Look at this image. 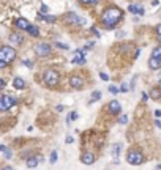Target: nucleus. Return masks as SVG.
I'll use <instances>...</instances> for the list:
<instances>
[{"label": "nucleus", "mask_w": 161, "mask_h": 170, "mask_svg": "<svg viewBox=\"0 0 161 170\" xmlns=\"http://www.w3.org/2000/svg\"><path fill=\"white\" fill-rule=\"evenodd\" d=\"M122 16H123V11H122L120 8H117V7H111V8H108L106 11L103 13L101 21H103V24L106 25L108 29H114V27L120 22Z\"/></svg>", "instance_id": "f257e3e1"}, {"label": "nucleus", "mask_w": 161, "mask_h": 170, "mask_svg": "<svg viewBox=\"0 0 161 170\" xmlns=\"http://www.w3.org/2000/svg\"><path fill=\"white\" fill-rule=\"evenodd\" d=\"M43 80L47 87H55L60 80V74L55 69H47L46 73L43 74Z\"/></svg>", "instance_id": "f03ea898"}, {"label": "nucleus", "mask_w": 161, "mask_h": 170, "mask_svg": "<svg viewBox=\"0 0 161 170\" xmlns=\"http://www.w3.org/2000/svg\"><path fill=\"white\" fill-rule=\"evenodd\" d=\"M16 58V51L10 46H2L0 49V62H5V63H10Z\"/></svg>", "instance_id": "7ed1b4c3"}, {"label": "nucleus", "mask_w": 161, "mask_h": 170, "mask_svg": "<svg viewBox=\"0 0 161 170\" xmlns=\"http://www.w3.org/2000/svg\"><path fill=\"white\" fill-rule=\"evenodd\" d=\"M126 161H128L131 166H139L144 162V156L139 150H130L128 155H126Z\"/></svg>", "instance_id": "20e7f679"}, {"label": "nucleus", "mask_w": 161, "mask_h": 170, "mask_svg": "<svg viewBox=\"0 0 161 170\" xmlns=\"http://www.w3.org/2000/svg\"><path fill=\"white\" fill-rule=\"evenodd\" d=\"M16 104V99L11 98L10 95H2V99H0V110H8Z\"/></svg>", "instance_id": "39448f33"}, {"label": "nucleus", "mask_w": 161, "mask_h": 170, "mask_svg": "<svg viewBox=\"0 0 161 170\" xmlns=\"http://www.w3.org/2000/svg\"><path fill=\"white\" fill-rule=\"evenodd\" d=\"M35 52H36V55H40V57H47L49 54H51V46H49L47 43H40V44L35 46Z\"/></svg>", "instance_id": "423d86ee"}, {"label": "nucleus", "mask_w": 161, "mask_h": 170, "mask_svg": "<svg viewBox=\"0 0 161 170\" xmlns=\"http://www.w3.org/2000/svg\"><path fill=\"white\" fill-rule=\"evenodd\" d=\"M70 85L73 87V88H76V90H81L82 87H84V79L79 77V76H71Z\"/></svg>", "instance_id": "0eeeda50"}, {"label": "nucleus", "mask_w": 161, "mask_h": 170, "mask_svg": "<svg viewBox=\"0 0 161 170\" xmlns=\"http://www.w3.org/2000/svg\"><path fill=\"white\" fill-rule=\"evenodd\" d=\"M71 63H73V65H84L85 63V52H84V49L76 52V57L71 60Z\"/></svg>", "instance_id": "6e6552de"}, {"label": "nucleus", "mask_w": 161, "mask_h": 170, "mask_svg": "<svg viewBox=\"0 0 161 170\" xmlns=\"http://www.w3.org/2000/svg\"><path fill=\"white\" fill-rule=\"evenodd\" d=\"M40 162H43V156H32V157L27 159L25 164H27V167H29V169H35Z\"/></svg>", "instance_id": "1a4fd4ad"}, {"label": "nucleus", "mask_w": 161, "mask_h": 170, "mask_svg": "<svg viewBox=\"0 0 161 170\" xmlns=\"http://www.w3.org/2000/svg\"><path fill=\"white\" fill-rule=\"evenodd\" d=\"M66 21H68V22H71V24H77V25L85 24V21H84V19H81L79 16L74 14V13H70L68 16H66Z\"/></svg>", "instance_id": "9d476101"}, {"label": "nucleus", "mask_w": 161, "mask_h": 170, "mask_svg": "<svg viewBox=\"0 0 161 170\" xmlns=\"http://www.w3.org/2000/svg\"><path fill=\"white\" fill-rule=\"evenodd\" d=\"M81 161H82V164H85V166H90V164L95 162V155H93V153H84V155L81 156Z\"/></svg>", "instance_id": "9b49d317"}, {"label": "nucleus", "mask_w": 161, "mask_h": 170, "mask_svg": "<svg viewBox=\"0 0 161 170\" xmlns=\"http://www.w3.org/2000/svg\"><path fill=\"white\" fill-rule=\"evenodd\" d=\"M30 25H32V24H30V22H29V21H27L25 18H18V19H16V27H18V29L27 30Z\"/></svg>", "instance_id": "f8f14e48"}, {"label": "nucleus", "mask_w": 161, "mask_h": 170, "mask_svg": "<svg viewBox=\"0 0 161 170\" xmlns=\"http://www.w3.org/2000/svg\"><path fill=\"white\" fill-rule=\"evenodd\" d=\"M109 110L112 112V113H120V110H122V106H120V102L119 101H111L109 102Z\"/></svg>", "instance_id": "ddd939ff"}, {"label": "nucleus", "mask_w": 161, "mask_h": 170, "mask_svg": "<svg viewBox=\"0 0 161 170\" xmlns=\"http://www.w3.org/2000/svg\"><path fill=\"white\" fill-rule=\"evenodd\" d=\"M128 11H130V13H133V14H139V16H142V14H144L142 7H141V5H136V3L130 5V7H128Z\"/></svg>", "instance_id": "4468645a"}, {"label": "nucleus", "mask_w": 161, "mask_h": 170, "mask_svg": "<svg viewBox=\"0 0 161 170\" xmlns=\"http://www.w3.org/2000/svg\"><path fill=\"white\" fill-rule=\"evenodd\" d=\"M148 68L150 69H160L161 68V60L150 57V60H148Z\"/></svg>", "instance_id": "2eb2a0df"}, {"label": "nucleus", "mask_w": 161, "mask_h": 170, "mask_svg": "<svg viewBox=\"0 0 161 170\" xmlns=\"http://www.w3.org/2000/svg\"><path fill=\"white\" fill-rule=\"evenodd\" d=\"M13 85H14V88L22 90V88L25 87V80L22 79V77H14V79H13Z\"/></svg>", "instance_id": "dca6fc26"}, {"label": "nucleus", "mask_w": 161, "mask_h": 170, "mask_svg": "<svg viewBox=\"0 0 161 170\" xmlns=\"http://www.w3.org/2000/svg\"><path fill=\"white\" fill-rule=\"evenodd\" d=\"M150 98H152V99H155V101L161 98V90L158 88V87H153V88L150 90Z\"/></svg>", "instance_id": "f3484780"}, {"label": "nucleus", "mask_w": 161, "mask_h": 170, "mask_svg": "<svg viewBox=\"0 0 161 170\" xmlns=\"http://www.w3.org/2000/svg\"><path fill=\"white\" fill-rule=\"evenodd\" d=\"M0 151L3 153V155H5V157H7V159H11V157H13V151H11L8 146H5V145H0Z\"/></svg>", "instance_id": "a211bd4d"}, {"label": "nucleus", "mask_w": 161, "mask_h": 170, "mask_svg": "<svg viewBox=\"0 0 161 170\" xmlns=\"http://www.w3.org/2000/svg\"><path fill=\"white\" fill-rule=\"evenodd\" d=\"M10 41L14 43V44H22V36L18 33H11L10 35Z\"/></svg>", "instance_id": "6ab92c4d"}, {"label": "nucleus", "mask_w": 161, "mask_h": 170, "mask_svg": "<svg viewBox=\"0 0 161 170\" xmlns=\"http://www.w3.org/2000/svg\"><path fill=\"white\" fill-rule=\"evenodd\" d=\"M27 33L32 35V36H38V35H40V29L35 27V25H30L29 29H27Z\"/></svg>", "instance_id": "aec40b11"}, {"label": "nucleus", "mask_w": 161, "mask_h": 170, "mask_svg": "<svg viewBox=\"0 0 161 170\" xmlns=\"http://www.w3.org/2000/svg\"><path fill=\"white\" fill-rule=\"evenodd\" d=\"M120 150H122V144H114V146H112V156H114L115 159L119 157Z\"/></svg>", "instance_id": "412c9836"}, {"label": "nucleus", "mask_w": 161, "mask_h": 170, "mask_svg": "<svg viewBox=\"0 0 161 170\" xmlns=\"http://www.w3.org/2000/svg\"><path fill=\"white\" fill-rule=\"evenodd\" d=\"M152 57H153V58L161 60V46H158V47H155V49H153V51H152Z\"/></svg>", "instance_id": "4be33fe9"}, {"label": "nucleus", "mask_w": 161, "mask_h": 170, "mask_svg": "<svg viewBox=\"0 0 161 170\" xmlns=\"http://www.w3.org/2000/svg\"><path fill=\"white\" fill-rule=\"evenodd\" d=\"M99 98H101V93H99V91H93V95H92V99H90V102H88V104H92V102L98 101Z\"/></svg>", "instance_id": "5701e85b"}, {"label": "nucleus", "mask_w": 161, "mask_h": 170, "mask_svg": "<svg viewBox=\"0 0 161 170\" xmlns=\"http://www.w3.org/2000/svg\"><path fill=\"white\" fill-rule=\"evenodd\" d=\"M77 117H79V113H77L76 110L70 112V115H68V121H74V120H77Z\"/></svg>", "instance_id": "b1692460"}, {"label": "nucleus", "mask_w": 161, "mask_h": 170, "mask_svg": "<svg viewBox=\"0 0 161 170\" xmlns=\"http://www.w3.org/2000/svg\"><path fill=\"white\" fill-rule=\"evenodd\" d=\"M57 157H59L57 151H52V153H51V159H49V161H51V164H55V162H57Z\"/></svg>", "instance_id": "393cba45"}, {"label": "nucleus", "mask_w": 161, "mask_h": 170, "mask_svg": "<svg viewBox=\"0 0 161 170\" xmlns=\"http://www.w3.org/2000/svg\"><path fill=\"white\" fill-rule=\"evenodd\" d=\"M108 90H109V93H112V95H117V93H119V88L115 85H109Z\"/></svg>", "instance_id": "a878e982"}, {"label": "nucleus", "mask_w": 161, "mask_h": 170, "mask_svg": "<svg viewBox=\"0 0 161 170\" xmlns=\"http://www.w3.org/2000/svg\"><path fill=\"white\" fill-rule=\"evenodd\" d=\"M43 21H46V22H55V16H43Z\"/></svg>", "instance_id": "bb28decb"}, {"label": "nucleus", "mask_w": 161, "mask_h": 170, "mask_svg": "<svg viewBox=\"0 0 161 170\" xmlns=\"http://www.w3.org/2000/svg\"><path fill=\"white\" fill-rule=\"evenodd\" d=\"M119 123L120 124H126L128 123V117H126V115H122V117L119 118Z\"/></svg>", "instance_id": "cd10ccee"}, {"label": "nucleus", "mask_w": 161, "mask_h": 170, "mask_svg": "<svg viewBox=\"0 0 161 170\" xmlns=\"http://www.w3.org/2000/svg\"><path fill=\"white\" fill-rule=\"evenodd\" d=\"M128 90H130V87H128V85H126L125 82H123V84L120 85V91H122V93H126V91H128Z\"/></svg>", "instance_id": "c85d7f7f"}, {"label": "nucleus", "mask_w": 161, "mask_h": 170, "mask_svg": "<svg viewBox=\"0 0 161 170\" xmlns=\"http://www.w3.org/2000/svg\"><path fill=\"white\" fill-rule=\"evenodd\" d=\"M82 3H85V5H93V3H96L98 0H81Z\"/></svg>", "instance_id": "c756f323"}, {"label": "nucleus", "mask_w": 161, "mask_h": 170, "mask_svg": "<svg viewBox=\"0 0 161 170\" xmlns=\"http://www.w3.org/2000/svg\"><path fill=\"white\" fill-rule=\"evenodd\" d=\"M155 32H157L158 36H161V24H158L157 27H155Z\"/></svg>", "instance_id": "7c9ffc66"}, {"label": "nucleus", "mask_w": 161, "mask_h": 170, "mask_svg": "<svg viewBox=\"0 0 161 170\" xmlns=\"http://www.w3.org/2000/svg\"><path fill=\"white\" fill-rule=\"evenodd\" d=\"M55 46H57V47H60V49H68V44H62V43H57Z\"/></svg>", "instance_id": "2f4dec72"}, {"label": "nucleus", "mask_w": 161, "mask_h": 170, "mask_svg": "<svg viewBox=\"0 0 161 170\" xmlns=\"http://www.w3.org/2000/svg\"><path fill=\"white\" fill-rule=\"evenodd\" d=\"M99 77H101V79H103V80H108V79H109V77H108V74H106V73H99Z\"/></svg>", "instance_id": "473e14b6"}, {"label": "nucleus", "mask_w": 161, "mask_h": 170, "mask_svg": "<svg viewBox=\"0 0 161 170\" xmlns=\"http://www.w3.org/2000/svg\"><path fill=\"white\" fill-rule=\"evenodd\" d=\"M5 85H7V82H5V79H0V88H5Z\"/></svg>", "instance_id": "72a5a7b5"}, {"label": "nucleus", "mask_w": 161, "mask_h": 170, "mask_svg": "<svg viewBox=\"0 0 161 170\" xmlns=\"http://www.w3.org/2000/svg\"><path fill=\"white\" fill-rule=\"evenodd\" d=\"M63 109H65V106H62V104H59V106L55 107V110H57V112H62Z\"/></svg>", "instance_id": "f704fd0d"}, {"label": "nucleus", "mask_w": 161, "mask_h": 170, "mask_svg": "<svg viewBox=\"0 0 161 170\" xmlns=\"http://www.w3.org/2000/svg\"><path fill=\"white\" fill-rule=\"evenodd\" d=\"M24 65H25V66H29V68H30L33 63H32V60H24Z\"/></svg>", "instance_id": "c9c22d12"}, {"label": "nucleus", "mask_w": 161, "mask_h": 170, "mask_svg": "<svg viewBox=\"0 0 161 170\" xmlns=\"http://www.w3.org/2000/svg\"><path fill=\"white\" fill-rule=\"evenodd\" d=\"M66 144H73V137H71V135L66 137Z\"/></svg>", "instance_id": "e433bc0d"}, {"label": "nucleus", "mask_w": 161, "mask_h": 170, "mask_svg": "<svg viewBox=\"0 0 161 170\" xmlns=\"http://www.w3.org/2000/svg\"><path fill=\"white\" fill-rule=\"evenodd\" d=\"M47 11V7L46 5H41V13H46Z\"/></svg>", "instance_id": "4c0bfd02"}, {"label": "nucleus", "mask_w": 161, "mask_h": 170, "mask_svg": "<svg viewBox=\"0 0 161 170\" xmlns=\"http://www.w3.org/2000/svg\"><path fill=\"white\" fill-rule=\"evenodd\" d=\"M147 98H148V95H147V93H144V95H142V101H147Z\"/></svg>", "instance_id": "58836bf2"}, {"label": "nucleus", "mask_w": 161, "mask_h": 170, "mask_svg": "<svg viewBox=\"0 0 161 170\" xmlns=\"http://www.w3.org/2000/svg\"><path fill=\"white\" fill-rule=\"evenodd\" d=\"M2 170H13V167H10V166H5V167H2Z\"/></svg>", "instance_id": "ea45409f"}, {"label": "nucleus", "mask_w": 161, "mask_h": 170, "mask_svg": "<svg viewBox=\"0 0 161 170\" xmlns=\"http://www.w3.org/2000/svg\"><path fill=\"white\" fill-rule=\"evenodd\" d=\"M0 68H7V63H5V62H0Z\"/></svg>", "instance_id": "a19ab883"}, {"label": "nucleus", "mask_w": 161, "mask_h": 170, "mask_svg": "<svg viewBox=\"0 0 161 170\" xmlns=\"http://www.w3.org/2000/svg\"><path fill=\"white\" fill-rule=\"evenodd\" d=\"M155 115H157V117H161V110H155Z\"/></svg>", "instance_id": "79ce46f5"}, {"label": "nucleus", "mask_w": 161, "mask_h": 170, "mask_svg": "<svg viewBox=\"0 0 161 170\" xmlns=\"http://www.w3.org/2000/svg\"><path fill=\"white\" fill-rule=\"evenodd\" d=\"M158 41H160V43H161V36H158Z\"/></svg>", "instance_id": "37998d69"}, {"label": "nucleus", "mask_w": 161, "mask_h": 170, "mask_svg": "<svg viewBox=\"0 0 161 170\" xmlns=\"http://www.w3.org/2000/svg\"><path fill=\"white\" fill-rule=\"evenodd\" d=\"M160 84H161V74H160Z\"/></svg>", "instance_id": "c03bdc74"}]
</instances>
